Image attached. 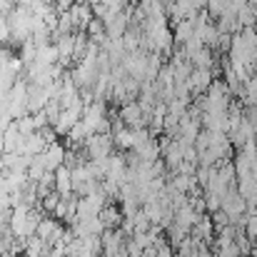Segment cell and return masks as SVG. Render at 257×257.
<instances>
[{
	"label": "cell",
	"instance_id": "obj_8",
	"mask_svg": "<svg viewBox=\"0 0 257 257\" xmlns=\"http://www.w3.org/2000/svg\"><path fill=\"white\" fill-rule=\"evenodd\" d=\"M212 70H200V68H192V73H190V78L185 80L187 87H190V95L192 97H197V95H205L207 92V87L212 85Z\"/></svg>",
	"mask_w": 257,
	"mask_h": 257
},
{
	"label": "cell",
	"instance_id": "obj_11",
	"mask_svg": "<svg viewBox=\"0 0 257 257\" xmlns=\"http://www.w3.org/2000/svg\"><path fill=\"white\" fill-rule=\"evenodd\" d=\"M68 15H70V20H73V25H75V30L80 28V30H85L87 25H90V20H92V8H90V3H73L70 5V10H68Z\"/></svg>",
	"mask_w": 257,
	"mask_h": 257
},
{
	"label": "cell",
	"instance_id": "obj_2",
	"mask_svg": "<svg viewBox=\"0 0 257 257\" xmlns=\"http://www.w3.org/2000/svg\"><path fill=\"white\" fill-rule=\"evenodd\" d=\"M220 210L227 215L230 225H242V222H245V215H247V202L240 197V192H237L235 187H230V190L222 195Z\"/></svg>",
	"mask_w": 257,
	"mask_h": 257
},
{
	"label": "cell",
	"instance_id": "obj_5",
	"mask_svg": "<svg viewBox=\"0 0 257 257\" xmlns=\"http://www.w3.org/2000/svg\"><path fill=\"white\" fill-rule=\"evenodd\" d=\"M117 120H120L125 127H130V130L148 127V117H145V112H143V107H140V102H138V100L122 102V105H120V110H117Z\"/></svg>",
	"mask_w": 257,
	"mask_h": 257
},
{
	"label": "cell",
	"instance_id": "obj_17",
	"mask_svg": "<svg viewBox=\"0 0 257 257\" xmlns=\"http://www.w3.org/2000/svg\"><path fill=\"white\" fill-rule=\"evenodd\" d=\"M192 33H195V20H180V23H175L172 40H175L177 45H185V43L192 38Z\"/></svg>",
	"mask_w": 257,
	"mask_h": 257
},
{
	"label": "cell",
	"instance_id": "obj_6",
	"mask_svg": "<svg viewBox=\"0 0 257 257\" xmlns=\"http://www.w3.org/2000/svg\"><path fill=\"white\" fill-rule=\"evenodd\" d=\"M65 158H68V150H65V145H60L58 140L50 143V145L40 153V160H43V165H45L48 172H55L58 168H63V165H65Z\"/></svg>",
	"mask_w": 257,
	"mask_h": 257
},
{
	"label": "cell",
	"instance_id": "obj_16",
	"mask_svg": "<svg viewBox=\"0 0 257 257\" xmlns=\"http://www.w3.org/2000/svg\"><path fill=\"white\" fill-rule=\"evenodd\" d=\"M23 257H48V245L33 235L23 242Z\"/></svg>",
	"mask_w": 257,
	"mask_h": 257
},
{
	"label": "cell",
	"instance_id": "obj_19",
	"mask_svg": "<svg viewBox=\"0 0 257 257\" xmlns=\"http://www.w3.org/2000/svg\"><path fill=\"white\" fill-rule=\"evenodd\" d=\"M155 257H175V250H172L168 242H163V245L155 250Z\"/></svg>",
	"mask_w": 257,
	"mask_h": 257
},
{
	"label": "cell",
	"instance_id": "obj_12",
	"mask_svg": "<svg viewBox=\"0 0 257 257\" xmlns=\"http://www.w3.org/2000/svg\"><path fill=\"white\" fill-rule=\"evenodd\" d=\"M97 220H100V225H102L105 230H117V227H120V222H122V212H120V207H117V205L107 202V205L97 212Z\"/></svg>",
	"mask_w": 257,
	"mask_h": 257
},
{
	"label": "cell",
	"instance_id": "obj_3",
	"mask_svg": "<svg viewBox=\"0 0 257 257\" xmlns=\"http://www.w3.org/2000/svg\"><path fill=\"white\" fill-rule=\"evenodd\" d=\"M65 235H68V227H65L60 220H55L53 215H43V217H40L38 230H35V237H40L48 247L55 245L58 240H63Z\"/></svg>",
	"mask_w": 257,
	"mask_h": 257
},
{
	"label": "cell",
	"instance_id": "obj_1",
	"mask_svg": "<svg viewBox=\"0 0 257 257\" xmlns=\"http://www.w3.org/2000/svg\"><path fill=\"white\" fill-rule=\"evenodd\" d=\"M43 217V210L35 205V207H28V205H15L8 215V232L13 235V240L18 242H25L28 237L35 235L38 230V222Z\"/></svg>",
	"mask_w": 257,
	"mask_h": 257
},
{
	"label": "cell",
	"instance_id": "obj_21",
	"mask_svg": "<svg viewBox=\"0 0 257 257\" xmlns=\"http://www.w3.org/2000/svg\"><path fill=\"white\" fill-rule=\"evenodd\" d=\"M10 3H13L15 8H30V5H33L35 0H10Z\"/></svg>",
	"mask_w": 257,
	"mask_h": 257
},
{
	"label": "cell",
	"instance_id": "obj_15",
	"mask_svg": "<svg viewBox=\"0 0 257 257\" xmlns=\"http://www.w3.org/2000/svg\"><path fill=\"white\" fill-rule=\"evenodd\" d=\"M192 68H200V70H212L215 68V53L210 48H200L195 55L187 58Z\"/></svg>",
	"mask_w": 257,
	"mask_h": 257
},
{
	"label": "cell",
	"instance_id": "obj_7",
	"mask_svg": "<svg viewBox=\"0 0 257 257\" xmlns=\"http://www.w3.org/2000/svg\"><path fill=\"white\" fill-rule=\"evenodd\" d=\"M125 235L120 232V227L117 230H102V235H100V245H102V255L110 257V255H117V252H122L125 250Z\"/></svg>",
	"mask_w": 257,
	"mask_h": 257
},
{
	"label": "cell",
	"instance_id": "obj_9",
	"mask_svg": "<svg viewBox=\"0 0 257 257\" xmlns=\"http://www.w3.org/2000/svg\"><path fill=\"white\" fill-rule=\"evenodd\" d=\"M33 63H38V65H43V68H55V65H60V55H58L55 43L35 45V60H33Z\"/></svg>",
	"mask_w": 257,
	"mask_h": 257
},
{
	"label": "cell",
	"instance_id": "obj_20",
	"mask_svg": "<svg viewBox=\"0 0 257 257\" xmlns=\"http://www.w3.org/2000/svg\"><path fill=\"white\" fill-rule=\"evenodd\" d=\"M8 215H10V212H3V210H0V237L8 232Z\"/></svg>",
	"mask_w": 257,
	"mask_h": 257
},
{
	"label": "cell",
	"instance_id": "obj_14",
	"mask_svg": "<svg viewBox=\"0 0 257 257\" xmlns=\"http://www.w3.org/2000/svg\"><path fill=\"white\" fill-rule=\"evenodd\" d=\"M130 153H133V155H135L140 163H148V165H150V163H158V160H160V143L153 138V140H148L143 148H138V150H130Z\"/></svg>",
	"mask_w": 257,
	"mask_h": 257
},
{
	"label": "cell",
	"instance_id": "obj_10",
	"mask_svg": "<svg viewBox=\"0 0 257 257\" xmlns=\"http://www.w3.org/2000/svg\"><path fill=\"white\" fill-rule=\"evenodd\" d=\"M53 190L60 195V197H70V195H75L73 192V175H70V168L68 165H63V168H58V170L53 172Z\"/></svg>",
	"mask_w": 257,
	"mask_h": 257
},
{
	"label": "cell",
	"instance_id": "obj_22",
	"mask_svg": "<svg viewBox=\"0 0 257 257\" xmlns=\"http://www.w3.org/2000/svg\"><path fill=\"white\" fill-rule=\"evenodd\" d=\"M0 155H3V133H0Z\"/></svg>",
	"mask_w": 257,
	"mask_h": 257
},
{
	"label": "cell",
	"instance_id": "obj_13",
	"mask_svg": "<svg viewBox=\"0 0 257 257\" xmlns=\"http://www.w3.org/2000/svg\"><path fill=\"white\" fill-rule=\"evenodd\" d=\"M197 217H200V215H197V212L192 210V205H190V200H187V202H185L182 207H177V210L172 212V222H175L177 227H182V230H187V232L192 230V225L197 222Z\"/></svg>",
	"mask_w": 257,
	"mask_h": 257
},
{
	"label": "cell",
	"instance_id": "obj_4",
	"mask_svg": "<svg viewBox=\"0 0 257 257\" xmlns=\"http://www.w3.org/2000/svg\"><path fill=\"white\" fill-rule=\"evenodd\" d=\"M112 138H110V133L107 135H102V133H95V135H90L85 140V145H83V153H85L87 160H105V158H110L112 155Z\"/></svg>",
	"mask_w": 257,
	"mask_h": 257
},
{
	"label": "cell",
	"instance_id": "obj_18",
	"mask_svg": "<svg viewBox=\"0 0 257 257\" xmlns=\"http://www.w3.org/2000/svg\"><path fill=\"white\" fill-rule=\"evenodd\" d=\"M207 10V15H210V20H217V18H222L225 13H232L230 10V0H207V5H205Z\"/></svg>",
	"mask_w": 257,
	"mask_h": 257
}]
</instances>
